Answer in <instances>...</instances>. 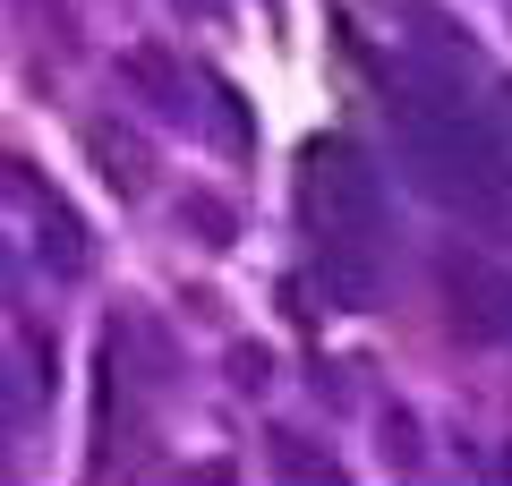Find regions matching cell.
Here are the masks:
<instances>
[{"label":"cell","mask_w":512,"mask_h":486,"mask_svg":"<svg viewBox=\"0 0 512 486\" xmlns=\"http://www.w3.org/2000/svg\"><path fill=\"white\" fill-rule=\"evenodd\" d=\"M384 461H393V469H410V461H419V427H410L402 410H384Z\"/></svg>","instance_id":"9c48e42d"},{"label":"cell","mask_w":512,"mask_h":486,"mask_svg":"<svg viewBox=\"0 0 512 486\" xmlns=\"http://www.w3.org/2000/svg\"><path fill=\"white\" fill-rule=\"evenodd\" d=\"M9 188H18V197L26 205H35V248H43V265H60V273H86V222H77L69 214V205H60V197H43V188H35V171H26V162H18V171H9Z\"/></svg>","instance_id":"5b68a950"},{"label":"cell","mask_w":512,"mask_h":486,"mask_svg":"<svg viewBox=\"0 0 512 486\" xmlns=\"http://www.w3.org/2000/svg\"><path fill=\"white\" fill-rule=\"evenodd\" d=\"M120 86H128V94H146L163 120H188V111H205V103H188L197 86H188V69H180L171 52H120Z\"/></svg>","instance_id":"8992f818"},{"label":"cell","mask_w":512,"mask_h":486,"mask_svg":"<svg viewBox=\"0 0 512 486\" xmlns=\"http://www.w3.org/2000/svg\"><path fill=\"white\" fill-rule=\"evenodd\" d=\"M205 120H214V137H222V145H248V137H256V128H248V111H239V94H231V86H214V103H205Z\"/></svg>","instance_id":"ba28073f"},{"label":"cell","mask_w":512,"mask_h":486,"mask_svg":"<svg viewBox=\"0 0 512 486\" xmlns=\"http://www.w3.org/2000/svg\"><path fill=\"white\" fill-rule=\"evenodd\" d=\"M299 214H308L316 239H359L367 248L384 222V171L350 137H316L299 154Z\"/></svg>","instance_id":"7a4b0ae2"},{"label":"cell","mask_w":512,"mask_h":486,"mask_svg":"<svg viewBox=\"0 0 512 486\" xmlns=\"http://www.w3.org/2000/svg\"><path fill=\"white\" fill-rule=\"evenodd\" d=\"M402 145H410V180L436 205L461 214H504L512 205V162L487 128L444 94H402Z\"/></svg>","instance_id":"6da1fadb"},{"label":"cell","mask_w":512,"mask_h":486,"mask_svg":"<svg viewBox=\"0 0 512 486\" xmlns=\"http://www.w3.org/2000/svg\"><path fill=\"white\" fill-rule=\"evenodd\" d=\"M86 162L103 171L111 197H146V188H154V154H146V137H137V128H120L111 111H103V120H86Z\"/></svg>","instance_id":"277c9868"},{"label":"cell","mask_w":512,"mask_h":486,"mask_svg":"<svg viewBox=\"0 0 512 486\" xmlns=\"http://www.w3.org/2000/svg\"><path fill=\"white\" fill-rule=\"evenodd\" d=\"M436 290H444V307H453V324L470 342H512V273H495L487 256H470V248H444L436 256Z\"/></svg>","instance_id":"3957f363"},{"label":"cell","mask_w":512,"mask_h":486,"mask_svg":"<svg viewBox=\"0 0 512 486\" xmlns=\"http://www.w3.org/2000/svg\"><path fill=\"white\" fill-rule=\"evenodd\" d=\"M180 214H188V222H197V231H205V239H214V248H222V239H231V205H222V197H188V205H180Z\"/></svg>","instance_id":"30bf717a"},{"label":"cell","mask_w":512,"mask_h":486,"mask_svg":"<svg viewBox=\"0 0 512 486\" xmlns=\"http://www.w3.org/2000/svg\"><path fill=\"white\" fill-rule=\"evenodd\" d=\"M274 469H282V478H342V469H333V452H316L308 444V435H274Z\"/></svg>","instance_id":"52a82bcc"}]
</instances>
